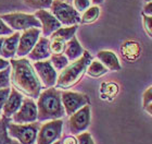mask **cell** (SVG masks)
<instances>
[{"mask_svg": "<svg viewBox=\"0 0 152 144\" xmlns=\"http://www.w3.org/2000/svg\"><path fill=\"white\" fill-rule=\"evenodd\" d=\"M10 66L12 68L10 74L12 86L29 98H38L42 85L28 59H11Z\"/></svg>", "mask_w": 152, "mask_h": 144, "instance_id": "6da1fadb", "label": "cell"}, {"mask_svg": "<svg viewBox=\"0 0 152 144\" xmlns=\"http://www.w3.org/2000/svg\"><path fill=\"white\" fill-rule=\"evenodd\" d=\"M37 120L39 122L61 119L65 116L63 104L61 100V92L57 87H48L40 92L37 100Z\"/></svg>", "mask_w": 152, "mask_h": 144, "instance_id": "7a4b0ae2", "label": "cell"}, {"mask_svg": "<svg viewBox=\"0 0 152 144\" xmlns=\"http://www.w3.org/2000/svg\"><path fill=\"white\" fill-rule=\"evenodd\" d=\"M91 61L92 56L87 50H85L84 54L82 55V57L72 61V64H67L66 67L64 68L63 71L58 77L56 87L62 89V90H67V89H71L74 85H76L82 80V78L86 73L87 68Z\"/></svg>", "mask_w": 152, "mask_h": 144, "instance_id": "3957f363", "label": "cell"}, {"mask_svg": "<svg viewBox=\"0 0 152 144\" xmlns=\"http://www.w3.org/2000/svg\"><path fill=\"white\" fill-rule=\"evenodd\" d=\"M40 122L35 121L31 123H12L8 125V134L21 144H35Z\"/></svg>", "mask_w": 152, "mask_h": 144, "instance_id": "277c9868", "label": "cell"}, {"mask_svg": "<svg viewBox=\"0 0 152 144\" xmlns=\"http://www.w3.org/2000/svg\"><path fill=\"white\" fill-rule=\"evenodd\" d=\"M51 12L58 21L66 26L76 25L80 22L79 13L69 2L63 0H53L51 3Z\"/></svg>", "mask_w": 152, "mask_h": 144, "instance_id": "5b68a950", "label": "cell"}, {"mask_svg": "<svg viewBox=\"0 0 152 144\" xmlns=\"http://www.w3.org/2000/svg\"><path fill=\"white\" fill-rule=\"evenodd\" d=\"M63 120H49L40 126L38 130L36 144H53L62 137Z\"/></svg>", "mask_w": 152, "mask_h": 144, "instance_id": "8992f818", "label": "cell"}, {"mask_svg": "<svg viewBox=\"0 0 152 144\" xmlns=\"http://www.w3.org/2000/svg\"><path fill=\"white\" fill-rule=\"evenodd\" d=\"M6 23H8L13 31H26L33 27H41L39 20L35 16L24 14V13H10L0 16Z\"/></svg>", "mask_w": 152, "mask_h": 144, "instance_id": "52a82bcc", "label": "cell"}, {"mask_svg": "<svg viewBox=\"0 0 152 144\" xmlns=\"http://www.w3.org/2000/svg\"><path fill=\"white\" fill-rule=\"evenodd\" d=\"M61 100L65 110V115L67 116L73 115L78 109L90 104V99L86 94L71 92V91L61 92Z\"/></svg>", "mask_w": 152, "mask_h": 144, "instance_id": "ba28073f", "label": "cell"}, {"mask_svg": "<svg viewBox=\"0 0 152 144\" xmlns=\"http://www.w3.org/2000/svg\"><path fill=\"white\" fill-rule=\"evenodd\" d=\"M91 115H90V106L86 105L75 112L73 115L70 116L69 119V130L72 134H79L85 132L90 126Z\"/></svg>", "mask_w": 152, "mask_h": 144, "instance_id": "9c48e42d", "label": "cell"}, {"mask_svg": "<svg viewBox=\"0 0 152 144\" xmlns=\"http://www.w3.org/2000/svg\"><path fill=\"white\" fill-rule=\"evenodd\" d=\"M35 71L37 73L38 78L42 82L44 86L53 87L56 86L58 79L57 70L53 68L50 60H41V61H35L34 66Z\"/></svg>", "mask_w": 152, "mask_h": 144, "instance_id": "30bf717a", "label": "cell"}, {"mask_svg": "<svg viewBox=\"0 0 152 144\" xmlns=\"http://www.w3.org/2000/svg\"><path fill=\"white\" fill-rule=\"evenodd\" d=\"M37 105L32 98L23 99L20 109L12 116V120L15 123H31L37 121Z\"/></svg>", "mask_w": 152, "mask_h": 144, "instance_id": "8fae6325", "label": "cell"}, {"mask_svg": "<svg viewBox=\"0 0 152 144\" xmlns=\"http://www.w3.org/2000/svg\"><path fill=\"white\" fill-rule=\"evenodd\" d=\"M39 35H40V30L37 27H33V29L24 31V33L20 36L19 45L16 49V56L24 57L26 55H28L34 48V46L36 45L38 38L40 37Z\"/></svg>", "mask_w": 152, "mask_h": 144, "instance_id": "7c38bea8", "label": "cell"}, {"mask_svg": "<svg viewBox=\"0 0 152 144\" xmlns=\"http://www.w3.org/2000/svg\"><path fill=\"white\" fill-rule=\"evenodd\" d=\"M35 16H37L39 19V22H40L41 27H42V35L45 37L51 35L52 33L60 29L62 25L53 14H51L50 12H48L44 9L38 10L35 13Z\"/></svg>", "mask_w": 152, "mask_h": 144, "instance_id": "4fadbf2b", "label": "cell"}, {"mask_svg": "<svg viewBox=\"0 0 152 144\" xmlns=\"http://www.w3.org/2000/svg\"><path fill=\"white\" fill-rule=\"evenodd\" d=\"M27 56H28L31 60L34 61L47 60L48 58L51 56L50 41L47 37H45V36L39 37L37 43H36V45L34 46V48L31 50V52Z\"/></svg>", "mask_w": 152, "mask_h": 144, "instance_id": "5bb4252c", "label": "cell"}, {"mask_svg": "<svg viewBox=\"0 0 152 144\" xmlns=\"http://www.w3.org/2000/svg\"><path fill=\"white\" fill-rule=\"evenodd\" d=\"M23 103V94H21L18 90L14 87L11 89L10 95L8 99L6 100L4 105L2 107L3 116H6L7 118H11L14 114L20 109L21 105Z\"/></svg>", "mask_w": 152, "mask_h": 144, "instance_id": "9a60e30c", "label": "cell"}, {"mask_svg": "<svg viewBox=\"0 0 152 144\" xmlns=\"http://www.w3.org/2000/svg\"><path fill=\"white\" fill-rule=\"evenodd\" d=\"M98 60L110 71H120L121 64L118 61V58L113 51L110 50H101L97 54Z\"/></svg>", "mask_w": 152, "mask_h": 144, "instance_id": "2e32d148", "label": "cell"}, {"mask_svg": "<svg viewBox=\"0 0 152 144\" xmlns=\"http://www.w3.org/2000/svg\"><path fill=\"white\" fill-rule=\"evenodd\" d=\"M20 36H21V34L16 31V33H13L11 36L4 38L2 44V49H1V56L3 58L8 59V58H12L14 55H16Z\"/></svg>", "mask_w": 152, "mask_h": 144, "instance_id": "e0dca14e", "label": "cell"}, {"mask_svg": "<svg viewBox=\"0 0 152 144\" xmlns=\"http://www.w3.org/2000/svg\"><path fill=\"white\" fill-rule=\"evenodd\" d=\"M121 52L126 60L135 61L139 57L140 52H141V48H140L139 43L134 42V41H127L121 47Z\"/></svg>", "mask_w": 152, "mask_h": 144, "instance_id": "ac0fdd59", "label": "cell"}, {"mask_svg": "<svg viewBox=\"0 0 152 144\" xmlns=\"http://www.w3.org/2000/svg\"><path fill=\"white\" fill-rule=\"evenodd\" d=\"M84 51H85L84 48L79 44L77 38H76L75 36H73L70 41L66 42L64 54H65V56L67 57L69 61H74V60H76V59H78L79 57H82V55L84 54Z\"/></svg>", "mask_w": 152, "mask_h": 144, "instance_id": "d6986e66", "label": "cell"}, {"mask_svg": "<svg viewBox=\"0 0 152 144\" xmlns=\"http://www.w3.org/2000/svg\"><path fill=\"white\" fill-rule=\"evenodd\" d=\"M11 119L3 115L0 118V144H21L14 139L10 138L8 134V125Z\"/></svg>", "mask_w": 152, "mask_h": 144, "instance_id": "ffe728a7", "label": "cell"}, {"mask_svg": "<svg viewBox=\"0 0 152 144\" xmlns=\"http://www.w3.org/2000/svg\"><path fill=\"white\" fill-rule=\"evenodd\" d=\"M77 24L72 26H67V27H60L59 30H57L54 33L51 34V38H58L64 42L70 41L73 36H75V32L77 31Z\"/></svg>", "mask_w": 152, "mask_h": 144, "instance_id": "44dd1931", "label": "cell"}, {"mask_svg": "<svg viewBox=\"0 0 152 144\" xmlns=\"http://www.w3.org/2000/svg\"><path fill=\"white\" fill-rule=\"evenodd\" d=\"M108 71H109L108 69L99 60H92L90 62V64L88 66V68H87L86 72H87V74H88L89 77L99 78V77H102L103 74H105Z\"/></svg>", "mask_w": 152, "mask_h": 144, "instance_id": "7402d4cb", "label": "cell"}, {"mask_svg": "<svg viewBox=\"0 0 152 144\" xmlns=\"http://www.w3.org/2000/svg\"><path fill=\"white\" fill-rule=\"evenodd\" d=\"M100 16V8L98 6H92L89 7L85 12L83 13L80 16V23L83 24H89V23L95 22Z\"/></svg>", "mask_w": 152, "mask_h": 144, "instance_id": "603a6c76", "label": "cell"}, {"mask_svg": "<svg viewBox=\"0 0 152 144\" xmlns=\"http://www.w3.org/2000/svg\"><path fill=\"white\" fill-rule=\"evenodd\" d=\"M51 64L53 66L56 70H63L64 68L69 64V59L65 55L60 54V55H52L51 56Z\"/></svg>", "mask_w": 152, "mask_h": 144, "instance_id": "cb8c5ba5", "label": "cell"}, {"mask_svg": "<svg viewBox=\"0 0 152 144\" xmlns=\"http://www.w3.org/2000/svg\"><path fill=\"white\" fill-rule=\"evenodd\" d=\"M66 42L61 41L58 38H51L50 41V51L52 55H60L63 54L65 50Z\"/></svg>", "mask_w": 152, "mask_h": 144, "instance_id": "d4e9b609", "label": "cell"}, {"mask_svg": "<svg viewBox=\"0 0 152 144\" xmlns=\"http://www.w3.org/2000/svg\"><path fill=\"white\" fill-rule=\"evenodd\" d=\"M52 1L53 0H24L26 6H28L29 8H33V9H38V10L50 8Z\"/></svg>", "mask_w": 152, "mask_h": 144, "instance_id": "484cf974", "label": "cell"}, {"mask_svg": "<svg viewBox=\"0 0 152 144\" xmlns=\"http://www.w3.org/2000/svg\"><path fill=\"white\" fill-rule=\"evenodd\" d=\"M10 74H11V67H8L4 70L0 71V89L10 87Z\"/></svg>", "mask_w": 152, "mask_h": 144, "instance_id": "4316f807", "label": "cell"}, {"mask_svg": "<svg viewBox=\"0 0 152 144\" xmlns=\"http://www.w3.org/2000/svg\"><path fill=\"white\" fill-rule=\"evenodd\" d=\"M101 92L109 97H114L118 92V86L114 83H103L101 85Z\"/></svg>", "mask_w": 152, "mask_h": 144, "instance_id": "83f0119b", "label": "cell"}, {"mask_svg": "<svg viewBox=\"0 0 152 144\" xmlns=\"http://www.w3.org/2000/svg\"><path fill=\"white\" fill-rule=\"evenodd\" d=\"M91 4V0H73L74 9L78 13L85 12Z\"/></svg>", "mask_w": 152, "mask_h": 144, "instance_id": "f1b7e54d", "label": "cell"}, {"mask_svg": "<svg viewBox=\"0 0 152 144\" xmlns=\"http://www.w3.org/2000/svg\"><path fill=\"white\" fill-rule=\"evenodd\" d=\"M76 139H77V144H96L89 132H82L77 134Z\"/></svg>", "mask_w": 152, "mask_h": 144, "instance_id": "f546056e", "label": "cell"}, {"mask_svg": "<svg viewBox=\"0 0 152 144\" xmlns=\"http://www.w3.org/2000/svg\"><path fill=\"white\" fill-rule=\"evenodd\" d=\"M142 23L147 35L152 38V16H146L142 13Z\"/></svg>", "mask_w": 152, "mask_h": 144, "instance_id": "4dcf8cb0", "label": "cell"}, {"mask_svg": "<svg viewBox=\"0 0 152 144\" xmlns=\"http://www.w3.org/2000/svg\"><path fill=\"white\" fill-rule=\"evenodd\" d=\"M10 92H11V89H10V87L0 89V112L2 110V107H3V105H4L6 100L8 99V97H9Z\"/></svg>", "mask_w": 152, "mask_h": 144, "instance_id": "1f68e13d", "label": "cell"}, {"mask_svg": "<svg viewBox=\"0 0 152 144\" xmlns=\"http://www.w3.org/2000/svg\"><path fill=\"white\" fill-rule=\"evenodd\" d=\"M150 103H152V86H150L149 89H147V90L143 92V95H142L143 108H145L147 105H149Z\"/></svg>", "mask_w": 152, "mask_h": 144, "instance_id": "d6a6232c", "label": "cell"}, {"mask_svg": "<svg viewBox=\"0 0 152 144\" xmlns=\"http://www.w3.org/2000/svg\"><path fill=\"white\" fill-rule=\"evenodd\" d=\"M53 144H77V139L72 137V135H67V137H64L61 140L59 139Z\"/></svg>", "mask_w": 152, "mask_h": 144, "instance_id": "836d02e7", "label": "cell"}, {"mask_svg": "<svg viewBox=\"0 0 152 144\" xmlns=\"http://www.w3.org/2000/svg\"><path fill=\"white\" fill-rule=\"evenodd\" d=\"M12 34H13V30L9 29L4 24V21L0 18V35H12Z\"/></svg>", "mask_w": 152, "mask_h": 144, "instance_id": "e575fe53", "label": "cell"}, {"mask_svg": "<svg viewBox=\"0 0 152 144\" xmlns=\"http://www.w3.org/2000/svg\"><path fill=\"white\" fill-rule=\"evenodd\" d=\"M142 13H143V14H146V16H152V1H150V2H147L146 4H145Z\"/></svg>", "mask_w": 152, "mask_h": 144, "instance_id": "d590c367", "label": "cell"}, {"mask_svg": "<svg viewBox=\"0 0 152 144\" xmlns=\"http://www.w3.org/2000/svg\"><path fill=\"white\" fill-rule=\"evenodd\" d=\"M8 67H10V61H8L7 59H3V58H0V71L4 70Z\"/></svg>", "mask_w": 152, "mask_h": 144, "instance_id": "8d00e7d4", "label": "cell"}, {"mask_svg": "<svg viewBox=\"0 0 152 144\" xmlns=\"http://www.w3.org/2000/svg\"><path fill=\"white\" fill-rule=\"evenodd\" d=\"M145 110H146L149 115H151L152 116V103H150L149 105H147L146 107H145Z\"/></svg>", "mask_w": 152, "mask_h": 144, "instance_id": "74e56055", "label": "cell"}, {"mask_svg": "<svg viewBox=\"0 0 152 144\" xmlns=\"http://www.w3.org/2000/svg\"><path fill=\"white\" fill-rule=\"evenodd\" d=\"M3 41H4V38H3V37H0V56H1V49H2Z\"/></svg>", "mask_w": 152, "mask_h": 144, "instance_id": "f35d334b", "label": "cell"}, {"mask_svg": "<svg viewBox=\"0 0 152 144\" xmlns=\"http://www.w3.org/2000/svg\"><path fill=\"white\" fill-rule=\"evenodd\" d=\"M91 2H94L95 4H99V3L103 2V0H91Z\"/></svg>", "mask_w": 152, "mask_h": 144, "instance_id": "ab89813d", "label": "cell"}, {"mask_svg": "<svg viewBox=\"0 0 152 144\" xmlns=\"http://www.w3.org/2000/svg\"><path fill=\"white\" fill-rule=\"evenodd\" d=\"M146 2H150V1H152V0H145Z\"/></svg>", "mask_w": 152, "mask_h": 144, "instance_id": "60d3db41", "label": "cell"}]
</instances>
